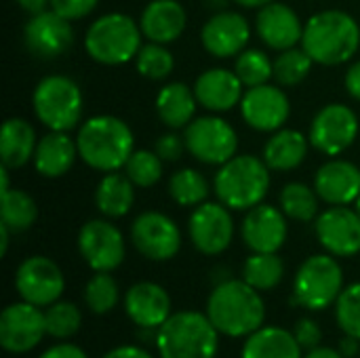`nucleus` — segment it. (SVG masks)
<instances>
[{
  "instance_id": "obj_44",
  "label": "nucleus",
  "mask_w": 360,
  "mask_h": 358,
  "mask_svg": "<svg viewBox=\"0 0 360 358\" xmlns=\"http://www.w3.org/2000/svg\"><path fill=\"white\" fill-rule=\"evenodd\" d=\"M99 0H51V8L70 21L84 19L97 8Z\"/></svg>"
},
{
  "instance_id": "obj_25",
  "label": "nucleus",
  "mask_w": 360,
  "mask_h": 358,
  "mask_svg": "<svg viewBox=\"0 0 360 358\" xmlns=\"http://www.w3.org/2000/svg\"><path fill=\"white\" fill-rule=\"evenodd\" d=\"M188 25V13L179 0H152L139 17L143 38L158 44L175 42Z\"/></svg>"
},
{
  "instance_id": "obj_3",
  "label": "nucleus",
  "mask_w": 360,
  "mask_h": 358,
  "mask_svg": "<svg viewBox=\"0 0 360 358\" xmlns=\"http://www.w3.org/2000/svg\"><path fill=\"white\" fill-rule=\"evenodd\" d=\"M360 46L359 21L340 8L314 13L304 25L302 49L321 65L348 63Z\"/></svg>"
},
{
  "instance_id": "obj_2",
  "label": "nucleus",
  "mask_w": 360,
  "mask_h": 358,
  "mask_svg": "<svg viewBox=\"0 0 360 358\" xmlns=\"http://www.w3.org/2000/svg\"><path fill=\"white\" fill-rule=\"evenodd\" d=\"M78 156L86 167L112 173L124 169L127 160L135 152V135L131 127L112 114H99L84 120L76 135Z\"/></svg>"
},
{
  "instance_id": "obj_4",
  "label": "nucleus",
  "mask_w": 360,
  "mask_h": 358,
  "mask_svg": "<svg viewBox=\"0 0 360 358\" xmlns=\"http://www.w3.org/2000/svg\"><path fill=\"white\" fill-rule=\"evenodd\" d=\"M213 188L228 209L249 211L262 205L270 190V167L253 154H236L219 167Z\"/></svg>"
},
{
  "instance_id": "obj_7",
  "label": "nucleus",
  "mask_w": 360,
  "mask_h": 358,
  "mask_svg": "<svg viewBox=\"0 0 360 358\" xmlns=\"http://www.w3.org/2000/svg\"><path fill=\"white\" fill-rule=\"evenodd\" d=\"M36 118L49 131H72L84 112V97L76 80L63 74L44 76L32 95Z\"/></svg>"
},
{
  "instance_id": "obj_42",
  "label": "nucleus",
  "mask_w": 360,
  "mask_h": 358,
  "mask_svg": "<svg viewBox=\"0 0 360 358\" xmlns=\"http://www.w3.org/2000/svg\"><path fill=\"white\" fill-rule=\"evenodd\" d=\"M335 319L346 335L360 340V283L344 287L335 302Z\"/></svg>"
},
{
  "instance_id": "obj_50",
  "label": "nucleus",
  "mask_w": 360,
  "mask_h": 358,
  "mask_svg": "<svg viewBox=\"0 0 360 358\" xmlns=\"http://www.w3.org/2000/svg\"><path fill=\"white\" fill-rule=\"evenodd\" d=\"M359 342H360V340L352 338V335H346V338L342 340V344H340V352L344 354V358L356 357V354H359V352H360Z\"/></svg>"
},
{
  "instance_id": "obj_51",
  "label": "nucleus",
  "mask_w": 360,
  "mask_h": 358,
  "mask_svg": "<svg viewBox=\"0 0 360 358\" xmlns=\"http://www.w3.org/2000/svg\"><path fill=\"white\" fill-rule=\"evenodd\" d=\"M304 358H344V354L335 348H325V346H319L314 350H308V354Z\"/></svg>"
},
{
  "instance_id": "obj_21",
  "label": "nucleus",
  "mask_w": 360,
  "mask_h": 358,
  "mask_svg": "<svg viewBox=\"0 0 360 358\" xmlns=\"http://www.w3.org/2000/svg\"><path fill=\"white\" fill-rule=\"evenodd\" d=\"M255 32L259 40L272 51H287L302 42L304 23L300 15L285 2H270L257 8Z\"/></svg>"
},
{
  "instance_id": "obj_27",
  "label": "nucleus",
  "mask_w": 360,
  "mask_h": 358,
  "mask_svg": "<svg viewBox=\"0 0 360 358\" xmlns=\"http://www.w3.org/2000/svg\"><path fill=\"white\" fill-rule=\"evenodd\" d=\"M308 143L310 137H306L302 131L278 129L266 141L262 158L266 160L270 171H278V173L295 171L304 165L308 156Z\"/></svg>"
},
{
  "instance_id": "obj_16",
  "label": "nucleus",
  "mask_w": 360,
  "mask_h": 358,
  "mask_svg": "<svg viewBox=\"0 0 360 358\" xmlns=\"http://www.w3.org/2000/svg\"><path fill=\"white\" fill-rule=\"evenodd\" d=\"M240 114L251 129L259 133H274L285 127L291 114V101L283 87L266 82L245 91L240 99Z\"/></svg>"
},
{
  "instance_id": "obj_52",
  "label": "nucleus",
  "mask_w": 360,
  "mask_h": 358,
  "mask_svg": "<svg viewBox=\"0 0 360 358\" xmlns=\"http://www.w3.org/2000/svg\"><path fill=\"white\" fill-rule=\"evenodd\" d=\"M8 236H11V230H8L4 224H0V255H2V257H4L6 251H8Z\"/></svg>"
},
{
  "instance_id": "obj_55",
  "label": "nucleus",
  "mask_w": 360,
  "mask_h": 358,
  "mask_svg": "<svg viewBox=\"0 0 360 358\" xmlns=\"http://www.w3.org/2000/svg\"><path fill=\"white\" fill-rule=\"evenodd\" d=\"M354 209L359 211V215H360V196H359V198H356V203H354Z\"/></svg>"
},
{
  "instance_id": "obj_5",
  "label": "nucleus",
  "mask_w": 360,
  "mask_h": 358,
  "mask_svg": "<svg viewBox=\"0 0 360 358\" xmlns=\"http://www.w3.org/2000/svg\"><path fill=\"white\" fill-rule=\"evenodd\" d=\"M219 331L207 314L196 310L175 312L156 331L160 358H215Z\"/></svg>"
},
{
  "instance_id": "obj_12",
  "label": "nucleus",
  "mask_w": 360,
  "mask_h": 358,
  "mask_svg": "<svg viewBox=\"0 0 360 358\" xmlns=\"http://www.w3.org/2000/svg\"><path fill=\"white\" fill-rule=\"evenodd\" d=\"M230 211L232 209L224 203H202L194 207L188 222V234L196 251L202 255H219L232 245L234 219Z\"/></svg>"
},
{
  "instance_id": "obj_36",
  "label": "nucleus",
  "mask_w": 360,
  "mask_h": 358,
  "mask_svg": "<svg viewBox=\"0 0 360 358\" xmlns=\"http://www.w3.org/2000/svg\"><path fill=\"white\" fill-rule=\"evenodd\" d=\"M312 65H314V59L304 49L293 46V49L281 51L278 57L274 59V80L283 89L297 87L310 76Z\"/></svg>"
},
{
  "instance_id": "obj_23",
  "label": "nucleus",
  "mask_w": 360,
  "mask_h": 358,
  "mask_svg": "<svg viewBox=\"0 0 360 358\" xmlns=\"http://www.w3.org/2000/svg\"><path fill=\"white\" fill-rule=\"evenodd\" d=\"M314 190L329 207L352 205L360 196V169L344 158H331L319 167Z\"/></svg>"
},
{
  "instance_id": "obj_32",
  "label": "nucleus",
  "mask_w": 360,
  "mask_h": 358,
  "mask_svg": "<svg viewBox=\"0 0 360 358\" xmlns=\"http://www.w3.org/2000/svg\"><path fill=\"white\" fill-rule=\"evenodd\" d=\"M38 219V205L32 194L11 188L2 194L0 200V224H4L11 232H25Z\"/></svg>"
},
{
  "instance_id": "obj_29",
  "label": "nucleus",
  "mask_w": 360,
  "mask_h": 358,
  "mask_svg": "<svg viewBox=\"0 0 360 358\" xmlns=\"http://www.w3.org/2000/svg\"><path fill=\"white\" fill-rule=\"evenodd\" d=\"M36 129L25 118H8L2 124L0 133V158L2 167L8 169H21L34 158L36 146H38Z\"/></svg>"
},
{
  "instance_id": "obj_33",
  "label": "nucleus",
  "mask_w": 360,
  "mask_h": 358,
  "mask_svg": "<svg viewBox=\"0 0 360 358\" xmlns=\"http://www.w3.org/2000/svg\"><path fill=\"white\" fill-rule=\"evenodd\" d=\"M319 203L314 186L310 188L304 181H289L278 196L283 213L293 222H314L319 217Z\"/></svg>"
},
{
  "instance_id": "obj_20",
  "label": "nucleus",
  "mask_w": 360,
  "mask_h": 358,
  "mask_svg": "<svg viewBox=\"0 0 360 358\" xmlns=\"http://www.w3.org/2000/svg\"><path fill=\"white\" fill-rule=\"evenodd\" d=\"M287 219L289 217L281 207L262 203L247 211L240 226V236L251 253H278L287 241Z\"/></svg>"
},
{
  "instance_id": "obj_28",
  "label": "nucleus",
  "mask_w": 360,
  "mask_h": 358,
  "mask_svg": "<svg viewBox=\"0 0 360 358\" xmlns=\"http://www.w3.org/2000/svg\"><path fill=\"white\" fill-rule=\"evenodd\" d=\"M198 99L194 89L184 82H169L156 95V114L169 129H186L196 118Z\"/></svg>"
},
{
  "instance_id": "obj_45",
  "label": "nucleus",
  "mask_w": 360,
  "mask_h": 358,
  "mask_svg": "<svg viewBox=\"0 0 360 358\" xmlns=\"http://www.w3.org/2000/svg\"><path fill=\"white\" fill-rule=\"evenodd\" d=\"M293 335H295L297 344L302 346V350H314L321 346V340H323V331H321L319 323L312 319H300L295 323Z\"/></svg>"
},
{
  "instance_id": "obj_35",
  "label": "nucleus",
  "mask_w": 360,
  "mask_h": 358,
  "mask_svg": "<svg viewBox=\"0 0 360 358\" xmlns=\"http://www.w3.org/2000/svg\"><path fill=\"white\" fill-rule=\"evenodd\" d=\"M169 196L179 207H198L207 203L209 181L196 169H179L169 177Z\"/></svg>"
},
{
  "instance_id": "obj_40",
  "label": "nucleus",
  "mask_w": 360,
  "mask_h": 358,
  "mask_svg": "<svg viewBox=\"0 0 360 358\" xmlns=\"http://www.w3.org/2000/svg\"><path fill=\"white\" fill-rule=\"evenodd\" d=\"M46 321V335L55 340H68L80 331L82 325V312L72 302H55L44 312Z\"/></svg>"
},
{
  "instance_id": "obj_24",
  "label": "nucleus",
  "mask_w": 360,
  "mask_h": 358,
  "mask_svg": "<svg viewBox=\"0 0 360 358\" xmlns=\"http://www.w3.org/2000/svg\"><path fill=\"white\" fill-rule=\"evenodd\" d=\"M192 89L198 103L217 114L240 106V99L245 95V84L240 82L236 72L226 68H211L202 72Z\"/></svg>"
},
{
  "instance_id": "obj_46",
  "label": "nucleus",
  "mask_w": 360,
  "mask_h": 358,
  "mask_svg": "<svg viewBox=\"0 0 360 358\" xmlns=\"http://www.w3.org/2000/svg\"><path fill=\"white\" fill-rule=\"evenodd\" d=\"M38 358H89L84 354L82 348L74 346V344H57L49 350H44Z\"/></svg>"
},
{
  "instance_id": "obj_49",
  "label": "nucleus",
  "mask_w": 360,
  "mask_h": 358,
  "mask_svg": "<svg viewBox=\"0 0 360 358\" xmlns=\"http://www.w3.org/2000/svg\"><path fill=\"white\" fill-rule=\"evenodd\" d=\"M23 11H27L30 15L42 13L46 11V6H51V0H15Z\"/></svg>"
},
{
  "instance_id": "obj_14",
  "label": "nucleus",
  "mask_w": 360,
  "mask_h": 358,
  "mask_svg": "<svg viewBox=\"0 0 360 358\" xmlns=\"http://www.w3.org/2000/svg\"><path fill=\"white\" fill-rule=\"evenodd\" d=\"M15 289L23 302L42 308L55 304L63 295L65 279L53 260L44 255H32L19 264L15 272Z\"/></svg>"
},
{
  "instance_id": "obj_8",
  "label": "nucleus",
  "mask_w": 360,
  "mask_h": 358,
  "mask_svg": "<svg viewBox=\"0 0 360 358\" xmlns=\"http://www.w3.org/2000/svg\"><path fill=\"white\" fill-rule=\"evenodd\" d=\"M344 291V270L335 255H310L295 274L293 302L306 310L319 312L338 302Z\"/></svg>"
},
{
  "instance_id": "obj_31",
  "label": "nucleus",
  "mask_w": 360,
  "mask_h": 358,
  "mask_svg": "<svg viewBox=\"0 0 360 358\" xmlns=\"http://www.w3.org/2000/svg\"><path fill=\"white\" fill-rule=\"evenodd\" d=\"M293 331L283 327H262L245 342L240 358H304Z\"/></svg>"
},
{
  "instance_id": "obj_1",
  "label": "nucleus",
  "mask_w": 360,
  "mask_h": 358,
  "mask_svg": "<svg viewBox=\"0 0 360 358\" xmlns=\"http://www.w3.org/2000/svg\"><path fill=\"white\" fill-rule=\"evenodd\" d=\"M207 317L221 335L249 338L264 327L266 304L247 281L228 279L217 283L207 302Z\"/></svg>"
},
{
  "instance_id": "obj_13",
  "label": "nucleus",
  "mask_w": 360,
  "mask_h": 358,
  "mask_svg": "<svg viewBox=\"0 0 360 358\" xmlns=\"http://www.w3.org/2000/svg\"><path fill=\"white\" fill-rule=\"evenodd\" d=\"M78 251L95 272H112L124 262L127 245L112 222L91 219L78 232Z\"/></svg>"
},
{
  "instance_id": "obj_39",
  "label": "nucleus",
  "mask_w": 360,
  "mask_h": 358,
  "mask_svg": "<svg viewBox=\"0 0 360 358\" xmlns=\"http://www.w3.org/2000/svg\"><path fill=\"white\" fill-rule=\"evenodd\" d=\"M135 68L148 80H165L171 76L175 68V59H173V53L167 49V44L148 42V44H141L135 57Z\"/></svg>"
},
{
  "instance_id": "obj_15",
  "label": "nucleus",
  "mask_w": 360,
  "mask_h": 358,
  "mask_svg": "<svg viewBox=\"0 0 360 358\" xmlns=\"http://www.w3.org/2000/svg\"><path fill=\"white\" fill-rule=\"evenodd\" d=\"M46 335V321L40 306L17 302L0 314V346L11 354H25L34 350Z\"/></svg>"
},
{
  "instance_id": "obj_11",
  "label": "nucleus",
  "mask_w": 360,
  "mask_h": 358,
  "mask_svg": "<svg viewBox=\"0 0 360 358\" xmlns=\"http://www.w3.org/2000/svg\"><path fill=\"white\" fill-rule=\"evenodd\" d=\"M133 247L152 262L173 260L181 249V230L179 226L160 211L139 213L131 226Z\"/></svg>"
},
{
  "instance_id": "obj_9",
  "label": "nucleus",
  "mask_w": 360,
  "mask_h": 358,
  "mask_svg": "<svg viewBox=\"0 0 360 358\" xmlns=\"http://www.w3.org/2000/svg\"><path fill=\"white\" fill-rule=\"evenodd\" d=\"M186 146L188 154H192L202 165L221 167L238 150L236 129L219 118V116H196L186 127Z\"/></svg>"
},
{
  "instance_id": "obj_54",
  "label": "nucleus",
  "mask_w": 360,
  "mask_h": 358,
  "mask_svg": "<svg viewBox=\"0 0 360 358\" xmlns=\"http://www.w3.org/2000/svg\"><path fill=\"white\" fill-rule=\"evenodd\" d=\"M8 167H2L0 169V177H2V186H0V194H4V192H8L11 190V181H8Z\"/></svg>"
},
{
  "instance_id": "obj_19",
  "label": "nucleus",
  "mask_w": 360,
  "mask_h": 358,
  "mask_svg": "<svg viewBox=\"0 0 360 358\" xmlns=\"http://www.w3.org/2000/svg\"><path fill=\"white\" fill-rule=\"evenodd\" d=\"M251 40V23L234 11H217L200 30V42L207 53L219 59L240 55Z\"/></svg>"
},
{
  "instance_id": "obj_26",
  "label": "nucleus",
  "mask_w": 360,
  "mask_h": 358,
  "mask_svg": "<svg viewBox=\"0 0 360 358\" xmlns=\"http://www.w3.org/2000/svg\"><path fill=\"white\" fill-rule=\"evenodd\" d=\"M78 156V143L72 139L65 131H49L38 139L36 152H34V169L38 175L46 179L63 177Z\"/></svg>"
},
{
  "instance_id": "obj_22",
  "label": "nucleus",
  "mask_w": 360,
  "mask_h": 358,
  "mask_svg": "<svg viewBox=\"0 0 360 358\" xmlns=\"http://www.w3.org/2000/svg\"><path fill=\"white\" fill-rule=\"evenodd\" d=\"M124 312L139 329L152 331L162 327L171 317V298L162 285L141 281L127 291Z\"/></svg>"
},
{
  "instance_id": "obj_37",
  "label": "nucleus",
  "mask_w": 360,
  "mask_h": 358,
  "mask_svg": "<svg viewBox=\"0 0 360 358\" xmlns=\"http://www.w3.org/2000/svg\"><path fill=\"white\" fill-rule=\"evenodd\" d=\"M234 72L247 89L259 87L274 78V61L268 57L266 51L247 46L240 55H236Z\"/></svg>"
},
{
  "instance_id": "obj_43",
  "label": "nucleus",
  "mask_w": 360,
  "mask_h": 358,
  "mask_svg": "<svg viewBox=\"0 0 360 358\" xmlns=\"http://www.w3.org/2000/svg\"><path fill=\"white\" fill-rule=\"evenodd\" d=\"M154 152L165 160V162H177L184 152H188V146H186V137L179 135L175 129L162 133L158 139H156V146H154Z\"/></svg>"
},
{
  "instance_id": "obj_6",
  "label": "nucleus",
  "mask_w": 360,
  "mask_h": 358,
  "mask_svg": "<svg viewBox=\"0 0 360 358\" xmlns=\"http://www.w3.org/2000/svg\"><path fill=\"white\" fill-rule=\"evenodd\" d=\"M141 38V27L131 15L105 13L89 25L84 49L101 65H122L137 57Z\"/></svg>"
},
{
  "instance_id": "obj_10",
  "label": "nucleus",
  "mask_w": 360,
  "mask_h": 358,
  "mask_svg": "<svg viewBox=\"0 0 360 358\" xmlns=\"http://www.w3.org/2000/svg\"><path fill=\"white\" fill-rule=\"evenodd\" d=\"M308 137L319 152L340 156L359 137V116L346 103H327L312 118Z\"/></svg>"
},
{
  "instance_id": "obj_18",
  "label": "nucleus",
  "mask_w": 360,
  "mask_h": 358,
  "mask_svg": "<svg viewBox=\"0 0 360 358\" xmlns=\"http://www.w3.org/2000/svg\"><path fill=\"white\" fill-rule=\"evenodd\" d=\"M316 238L323 249L335 257H354L360 253V215L350 205L329 207L314 219Z\"/></svg>"
},
{
  "instance_id": "obj_34",
  "label": "nucleus",
  "mask_w": 360,
  "mask_h": 358,
  "mask_svg": "<svg viewBox=\"0 0 360 358\" xmlns=\"http://www.w3.org/2000/svg\"><path fill=\"white\" fill-rule=\"evenodd\" d=\"M285 279V262L278 253H253L243 266V281L257 291L276 289Z\"/></svg>"
},
{
  "instance_id": "obj_41",
  "label": "nucleus",
  "mask_w": 360,
  "mask_h": 358,
  "mask_svg": "<svg viewBox=\"0 0 360 358\" xmlns=\"http://www.w3.org/2000/svg\"><path fill=\"white\" fill-rule=\"evenodd\" d=\"M162 162L152 150H135L124 165V173L137 188H152L162 179Z\"/></svg>"
},
{
  "instance_id": "obj_17",
  "label": "nucleus",
  "mask_w": 360,
  "mask_h": 358,
  "mask_svg": "<svg viewBox=\"0 0 360 358\" xmlns=\"http://www.w3.org/2000/svg\"><path fill=\"white\" fill-rule=\"evenodd\" d=\"M23 42L25 49L38 59L61 57L74 44L72 21L55 13L53 8L36 13L23 27Z\"/></svg>"
},
{
  "instance_id": "obj_53",
  "label": "nucleus",
  "mask_w": 360,
  "mask_h": 358,
  "mask_svg": "<svg viewBox=\"0 0 360 358\" xmlns=\"http://www.w3.org/2000/svg\"><path fill=\"white\" fill-rule=\"evenodd\" d=\"M232 2H236V4H240L245 8H262V6H266V4H270L274 0H232Z\"/></svg>"
},
{
  "instance_id": "obj_47",
  "label": "nucleus",
  "mask_w": 360,
  "mask_h": 358,
  "mask_svg": "<svg viewBox=\"0 0 360 358\" xmlns=\"http://www.w3.org/2000/svg\"><path fill=\"white\" fill-rule=\"evenodd\" d=\"M344 84H346V91L352 99L360 101V59L354 61L348 72H346V78H344Z\"/></svg>"
},
{
  "instance_id": "obj_38",
  "label": "nucleus",
  "mask_w": 360,
  "mask_h": 358,
  "mask_svg": "<svg viewBox=\"0 0 360 358\" xmlns=\"http://www.w3.org/2000/svg\"><path fill=\"white\" fill-rule=\"evenodd\" d=\"M82 298L93 314H108L116 308L120 289L110 272H95V276L86 283Z\"/></svg>"
},
{
  "instance_id": "obj_48",
  "label": "nucleus",
  "mask_w": 360,
  "mask_h": 358,
  "mask_svg": "<svg viewBox=\"0 0 360 358\" xmlns=\"http://www.w3.org/2000/svg\"><path fill=\"white\" fill-rule=\"evenodd\" d=\"M103 358H154L146 348L139 346H118L114 350H110Z\"/></svg>"
},
{
  "instance_id": "obj_30",
  "label": "nucleus",
  "mask_w": 360,
  "mask_h": 358,
  "mask_svg": "<svg viewBox=\"0 0 360 358\" xmlns=\"http://www.w3.org/2000/svg\"><path fill=\"white\" fill-rule=\"evenodd\" d=\"M135 184L127 177V173H103L95 188V207L108 219L124 217L135 205Z\"/></svg>"
}]
</instances>
